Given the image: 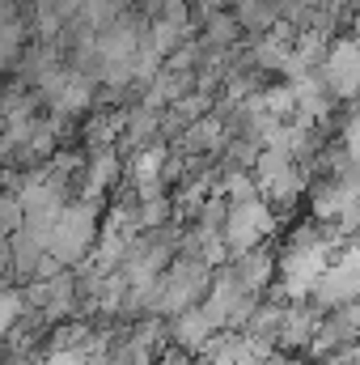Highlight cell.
<instances>
[{"label": "cell", "instance_id": "5", "mask_svg": "<svg viewBox=\"0 0 360 365\" xmlns=\"http://www.w3.org/2000/svg\"><path fill=\"white\" fill-rule=\"evenodd\" d=\"M21 225H26V208H21V195L4 187V191H0V238H13Z\"/></svg>", "mask_w": 360, "mask_h": 365}, {"label": "cell", "instance_id": "2", "mask_svg": "<svg viewBox=\"0 0 360 365\" xmlns=\"http://www.w3.org/2000/svg\"><path fill=\"white\" fill-rule=\"evenodd\" d=\"M166 331H170V344L186 353V357H199L208 344H212V336L221 331L216 327V319L203 310V306H195V310H182L174 319H166Z\"/></svg>", "mask_w": 360, "mask_h": 365}, {"label": "cell", "instance_id": "3", "mask_svg": "<svg viewBox=\"0 0 360 365\" xmlns=\"http://www.w3.org/2000/svg\"><path fill=\"white\" fill-rule=\"evenodd\" d=\"M233 21H238L242 38H268L271 30L280 26L275 0H238V9H233Z\"/></svg>", "mask_w": 360, "mask_h": 365}, {"label": "cell", "instance_id": "1", "mask_svg": "<svg viewBox=\"0 0 360 365\" xmlns=\"http://www.w3.org/2000/svg\"><path fill=\"white\" fill-rule=\"evenodd\" d=\"M212 264L174 255V264L162 272V297H157V319H174L182 310H195L212 293Z\"/></svg>", "mask_w": 360, "mask_h": 365}, {"label": "cell", "instance_id": "4", "mask_svg": "<svg viewBox=\"0 0 360 365\" xmlns=\"http://www.w3.org/2000/svg\"><path fill=\"white\" fill-rule=\"evenodd\" d=\"M21 314H26V293H21V284L0 280V336H9Z\"/></svg>", "mask_w": 360, "mask_h": 365}]
</instances>
